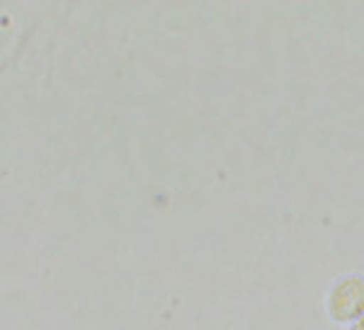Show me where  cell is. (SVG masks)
<instances>
[{
  "label": "cell",
  "mask_w": 364,
  "mask_h": 330,
  "mask_svg": "<svg viewBox=\"0 0 364 330\" xmlns=\"http://www.w3.org/2000/svg\"><path fill=\"white\" fill-rule=\"evenodd\" d=\"M323 309L333 323L352 326L364 316V275L343 272L333 277L323 294Z\"/></svg>",
  "instance_id": "cell-1"
}]
</instances>
